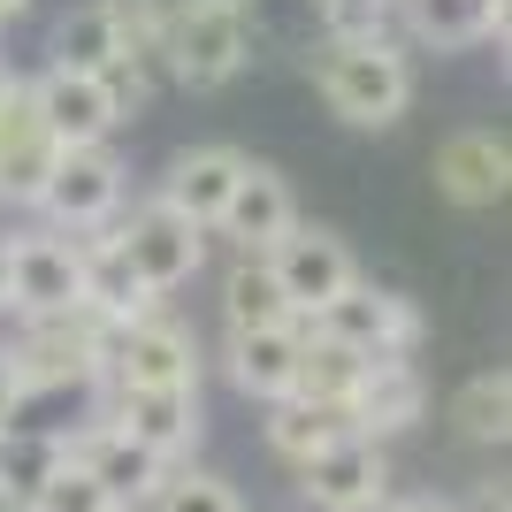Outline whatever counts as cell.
Masks as SVG:
<instances>
[{
    "label": "cell",
    "mask_w": 512,
    "mask_h": 512,
    "mask_svg": "<svg viewBox=\"0 0 512 512\" xmlns=\"http://www.w3.org/2000/svg\"><path fill=\"white\" fill-rule=\"evenodd\" d=\"M253 62V8H214V0H169L161 69L184 92H222Z\"/></svg>",
    "instance_id": "7a4b0ae2"
},
{
    "label": "cell",
    "mask_w": 512,
    "mask_h": 512,
    "mask_svg": "<svg viewBox=\"0 0 512 512\" xmlns=\"http://www.w3.org/2000/svg\"><path fill=\"white\" fill-rule=\"evenodd\" d=\"M62 444H69V459L107 490V505H123V512H138L153 490H161V474H169V459H153L146 444H130L115 421L85 428V436H62Z\"/></svg>",
    "instance_id": "5bb4252c"
},
{
    "label": "cell",
    "mask_w": 512,
    "mask_h": 512,
    "mask_svg": "<svg viewBox=\"0 0 512 512\" xmlns=\"http://www.w3.org/2000/svg\"><path fill=\"white\" fill-rule=\"evenodd\" d=\"M214 8H253V0H214Z\"/></svg>",
    "instance_id": "d590c367"
},
{
    "label": "cell",
    "mask_w": 512,
    "mask_h": 512,
    "mask_svg": "<svg viewBox=\"0 0 512 512\" xmlns=\"http://www.w3.org/2000/svg\"><path fill=\"white\" fill-rule=\"evenodd\" d=\"M314 16L329 39H360V31H390V0H314Z\"/></svg>",
    "instance_id": "f546056e"
},
{
    "label": "cell",
    "mask_w": 512,
    "mask_h": 512,
    "mask_svg": "<svg viewBox=\"0 0 512 512\" xmlns=\"http://www.w3.org/2000/svg\"><path fill=\"white\" fill-rule=\"evenodd\" d=\"M237 176H245V153L237 146H184L169 161V176H161V199H169L176 214H192L199 230H214V214L237 192Z\"/></svg>",
    "instance_id": "d6986e66"
},
{
    "label": "cell",
    "mask_w": 512,
    "mask_h": 512,
    "mask_svg": "<svg viewBox=\"0 0 512 512\" xmlns=\"http://www.w3.org/2000/svg\"><path fill=\"white\" fill-rule=\"evenodd\" d=\"M0 276H8V314H69L85 306V245L69 230H23L0 245Z\"/></svg>",
    "instance_id": "8992f818"
},
{
    "label": "cell",
    "mask_w": 512,
    "mask_h": 512,
    "mask_svg": "<svg viewBox=\"0 0 512 512\" xmlns=\"http://www.w3.org/2000/svg\"><path fill=\"white\" fill-rule=\"evenodd\" d=\"M46 69H77V77H115V69H130L100 0H85V8H69V16L54 23V62Z\"/></svg>",
    "instance_id": "44dd1931"
},
{
    "label": "cell",
    "mask_w": 512,
    "mask_h": 512,
    "mask_svg": "<svg viewBox=\"0 0 512 512\" xmlns=\"http://www.w3.org/2000/svg\"><path fill=\"white\" fill-rule=\"evenodd\" d=\"M306 329L344 344V352H360V360H375V352H413V344H421V314H413L398 291H375V283H344L321 314H306Z\"/></svg>",
    "instance_id": "9c48e42d"
},
{
    "label": "cell",
    "mask_w": 512,
    "mask_h": 512,
    "mask_svg": "<svg viewBox=\"0 0 512 512\" xmlns=\"http://www.w3.org/2000/svg\"><path fill=\"white\" fill-rule=\"evenodd\" d=\"M39 214L54 230H77V237L107 230L123 214V161L107 146H62L46 184H39Z\"/></svg>",
    "instance_id": "52a82bcc"
},
{
    "label": "cell",
    "mask_w": 512,
    "mask_h": 512,
    "mask_svg": "<svg viewBox=\"0 0 512 512\" xmlns=\"http://www.w3.org/2000/svg\"><path fill=\"white\" fill-rule=\"evenodd\" d=\"M383 512H459L451 497H398V505H383Z\"/></svg>",
    "instance_id": "1f68e13d"
},
{
    "label": "cell",
    "mask_w": 512,
    "mask_h": 512,
    "mask_svg": "<svg viewBox=\"0 0 512 512\" xmlns=\"http://www.w3.org/2000/svg\"><path fill=\"white\" fill-rule=\"evenodd\" d=\"M512 184V153L497 130H451L444 146H436V192L451 199V207H497Z\"/></svg>",
    "instance_id": "9a60e30c"
},
{
    "label": "cell",
    "mask_w": 512,
    "mask_h": 512,
    "mask_svg": "<svg viewBox=\"0 0 512 512\" xmlns=\"http://www.w3.org/2000/svg\"><path fill=\"white\" fill-rule=\"evenodd\" d=\"M8 367L16 383L39 398V390H69V383H100L107 367V321L92 306H69V314H23V329L8 344Z\"/></svg>",
    "instance_id": "3957f363"
},
{
    "label": "cell",
    "mask_w": 512,
    "mask_h": 512,
    "mask_svg": "<svg viewBox=\"0 0 512 512\" xmlns=\"http://www.w3.org/2000/svg\"><path fill=\"white\" fill-rule=\"evenodd\" d=\"M31 512H123V505H107V490L92 482L77 459H62V467L39 482V497H31Z\"/></svg>",
    "instance_id": "f1b7e54d"
},
{
    "label": "cell",
    "mask_w": 512,
    "mask_h": 512,
    "mask_svg": "<svg viewBox=\"0 0 512 512\" xmlns=\"http://www.w3.org/2000/svg\"><path fill=\"white\" fill-rule=\"evenodd\" d=\"M23 8H31V0H0V31H8V16H23Z\"/></svg>",
    "instance_id": "836d02e7"
},
{
    "label": "cell",
    "mask_w": 512,
    "mask_h": 512,
    "mask_svg": "<svg viewBox=\"0 0 512 512\" xmlns=\"http://www.w3.org/2000/svg\"><path fill=\"white\" fill-rule=\"evenodd\" d=\"M299 490L314 512H383L390 505V459L375 436L344 428L337 444H321L314 459H299Z\"/></svg>",
    "instance_id": "ba28073f"
},
{
    "label": "cell",
    "mask_w": 512,
    "mask_h": 512,
    "mask_svg": "<svg viewBox=\"0 0 512 512\" xmlns=\"http://www.w3.org/2000/svg\"><path fill=\"white\" fill-rule=\"evenodd\" d=\"M390 16L406 23L413 46L459 54L474 39H505V0H390Z\"/></svg>",
    "instance_id": "ffe728a7"
},
{
    "label": "cell",
    "mask_w": 512,
    "mask_h": 512,
    "mask_svg": "<svg viewBox=\"0 0 512 512\" xmlns=\"http://www.w3.org/2000/svg\"><path fill=\"white\" fill-rule=\"evenodd\" d=\"M62 459H69V444H62V436H31V428H16V421L0 428V490H8V497H23V505L39 497V482H46L54 467H62Z\"/></svg>",
    "instance_id": "484cf974"
},
{
    "label": "cell",
    "mask_w": 512,
    "mask_h": 512,
    "mask_svg": "<svg viewBox=\"0 0 512 512\" xmlns=\"http://www.w3.org/2000/svg\"><path fill=\"white\" fill-rule=\"evenodd\" d=\"M360 352H344V344L314 337L306 329L299 344V375H291V398H314V406H352V383H360Z\"/></svg>",
    "instance_id": "d4e9b609"
},
{
    "label": "cell",
    "mask_w": 512,
    "mask_h": 512,
    "mask_svg": "<svg viewBox=\"0 0 512 512\" xmlns=\"http://www.w3.org/2000/svg\"><path fill=\"white\" fill-rule=\"evenodd\" d=\"M260 260H268V276L283 283V299H291V314H299V321L321 314L344 283H360V268H352V253H344V237L306 230V222H291V230H283Z\"/></svg>",
    "instance_id": "30bf717a"
},
{
    "label": "cell",
    "mask_w": 512,
    "mask_h": 512,
    "mask_svg": "<svg viewBox=\"0 0 512 512\" xmlns=\"http://www.w3.org/2000/svg\"><path fill=\"white\" fill-rule=\"evenodd\" d=\"M23 85V77H16V69H8V54H0V100H8V92H16Z\"/></svg>",
    "instance_id": "d6a6232c"
},
{
    "label": "cell",
    "mask_w": 512,
    "mask_h": 512,
    "mask_svg": "<svg viewBox=\"0 0 512 512\" xmlns=\"http://www.w3.org/2000/svg\"><path fill=\"white\" fill-rule=\"evenodd\" d=\"M222 321H230V329H276V321H299L260 253H237V268L222 276Z\"/></svg>",
    "instance_id": "603a6c76"
},
{
    "label": "cell",
    "mask_w": 512,
    "mask_h": 512,
    "mask_svg": "<svg viewBox=\"0 0 512 512\" xmlns=\"http://www.w3.org/2000/svg\"><path fill=\"white\" fill-rule=\"evenodd\" d=\"M451 428H459L467 444H505V436H512V375H505V367H482V375L459 383V398H451Z\"/></svg>",
    "instance_id": "cb8c5ba5"
},
{
    "label": "cell",
    "mask_w": 512,
    "mask_h": 512,
    "mask_svg": "<svg viewBox=\"0 0 512 512\" xmlns=\"http://www.w3.org/2000/svg\"><path fill=\"white\" fill-rule=\"evenodd\" d=\"M299 344L306 321H276V329H230V383L245 398H291V375H299Z\"/></svg>",
    "instance_id": "ac0fdd59"
},
{
    "label": "cell",
    "mask_w": 512,
    "mask_h": 512,
    "mask_svg": "<svg viewBox=\"0 0 512 512\" xmlns=\"http://www.w3.org/2000/svg\"><path fill=\"white\" fill-rule=\"evenodd\" d=\"M107 390H199V337L184 321H169L161 306L123 329H107Z\"/></svg>",
    "instance_id": "277c9868"
},
{
    "label": "cell",
    "mask_w": 512,
    "mask_h": 512,
    "mask_svg": "<svg viewBox=\"0 0 512 512\" xmlns=\"http://www.w3.org/2000/svg\"><path fill=\"white\" fill-rule=\"evenodd\" d=\"M291 222H299V199H291V184H283L276 169H260V161H245L237 192L222 199V214H214V230L230 237L237 253H268Z\"/></svg>",
    "instance_id": "2e32d148"
},
{
    "label": "cell",
    "mask_w": 512,
    "mask_h": 512,
    "mask_svg": "<svg viewBox=\"0 0 512 512\" xmlns=\"http://www.w3.org/2000/svg\"><path fill=\"white\" fill-rule=\"evenodd\" d=\"M352 428L360 436H398V428H413L428 413V383H421V367H413V352H375V360L360 367V383H352Z\"/></svg>",
    "instance_id": "4fadbf2b"
},
{
    "label": "cell",
    "mask_w": 512,
    "mask_h": 512,
    "mask_svg": "<svg viewBox=\"0 0 512 512\" xmlns=\"http://www.w3.org/2000/svg\"><path fill=\"white\" fill-rule=\"evenodd\" d=\"M23 398H31V390L16 383V367H8V352H0V428H8V421L23 413Z\"/></svg>",
    "instance_id": "4dcf8cb0"
},
{
    "label": "cell",
    "mask_w": 512,
    "mask_h": 512,
    "mask_svg": "<svg viewBox=\"0 0 512 512\" xmlns=\"http://www.w3.org/2000/svg\"><path fill=\"white\" fill-rule=\"evenodd\" d=\"M260 428H268V451L299 467V459H314L321 444H337L344 428H352V413L344 406H314V398H268V421Z\"/></svg>",
    "instance_id": "7402d4cb"
},
{
    "label": "cell",
    "mask_w": 512,
    "mask_h": 512,
    "mask_svg": "<svg viewBox=\"0 0 512 512\" xmlns=\"http://www.w3.org/2000/svg\"><path fill=\"white\" fill-rule=\"evenodd\" d=\"M0 512H31V505H23V497H8V490H0Z\"/></svg>",
    "instance_id": "e575fe53"
},
{
    "label": "cell",
    "mask_w": 512,
    "mask_h": 512,
    "mask_svg": "<svg viewBox=\"0 0 512 512\" xmlns=\"http://www.w3.org/2000/svg\"><path fill=\"white\" fill-rule=\"evenodd\" d=\"M306 69H314L321 107L352 130H390L413 107V54H406V39H390V31L321 39Z\"/></svg>",
    "instance_id": "6da1fadb"
},
{
    "label": "cell",
    "mask_w": 512,
    "mask_h": 512,
    "mask_svg": "<svg viewBox=\"0 0 512 512\" xmlns=\"http://www.w3.org/2000/svg\"><path fill=\"white\" fill-rule=\"evenodd\" d=\"M54 130H46L31 85H16L0 100V207H39V184L54 169Z\"/></svg>",
    "instance_id": "7c38bea8"
},
{
    "label": "cell",
    "mask_w": 512,
    "mask_h": 512,
    "mask_svg": "<svg viewBox=\"0 0 512 512\" xmlns=\"http://www.w3.org/2000/svg\"><path fill=\"white\" fill-rule=\"evenodd\" d=\"M0 314H8V276H0Z\"/></svg>",
    "instance_id": "8d00e7d4"
},
{
    "label": "cell",
    "mask_w": 512,
    "mask_h": 512,
    "mask_svg": "<svg viewBox=\"0 0 512 512\" xmlns=\"http://www.w3.org/2000/svg\"><path fill=\"white\" fill-rule=\"evenodd\" d=\"M31 100H39L54 146H107L115 123L130 115L123 92H115V77H77V69H46V77H31Z\"/></svg>",
    "instance_id": "8fae6325"
},
{
    "label": "cell",
    "mask_w": 512,
    "mask_h": 512,
    "mask_svg": "<svg viewBox=\"0 0 512 512\" xmlns=\"http://www.w3.org/2000/svg\"><path fill=\"white\" fill-rule=\"evenodd\" d=\"M146 512H245V505L214 474H161V490L146 497Z\"/></svg>",
    "instance_id": "83f0119b"
},
{
    "label": "cell",
    "mask_w": 512,
    "mask_h": 512,
    "mask_svg": "<svg viewBox=\"0 0 512 512\" xmlns=\"http://www.w3.org/2000/svg\"><path fill=\"white\" fill-rule=\"evenodd\" d=\"M107 421L130 444H146L153 459H184L199 444V390H115Z\"/></svg>",
    "instance_id": "e0dca14e"
},
{
    "label": "cell",
    "mask_w": 512,
    "mask_h": 512,
    "mask_svg": "<svg viewBox=\"0 0 512 512\" xmlns=\"http://www.w3.org/2000/svg\"><path fill=\"white\" fill-rule=\"evenodd\" d=\"M107 23H115V39H123V62L146 77L161 69V31H169V0H100Z\"/></svg>",
    "instance_id": "4316f807"
},
{
    "label": "cell",
    "mask_w": 512,
    "mask_h": 512,
    "mask_svg": "<svg viewBox=\"0 0 512 512\" xmlns=\"http://www.w3.org/2000/svg\"><path fill=\"white\" fill-rule=\"evenodd\" d=\"M115 253L130 260V276L146 283L153 299H169V291H184L207 268V230L153 192L146 207H130V222H115Z\"/></svg>",
    "instance_id": "5b68a950"
}]
</instances>
